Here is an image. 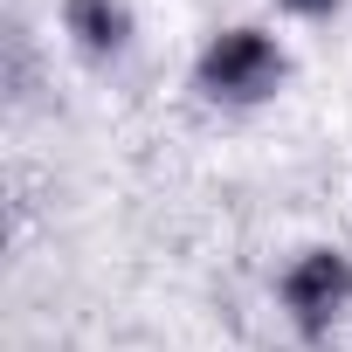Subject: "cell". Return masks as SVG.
<instances>
[{
  "mask_svg": "<svg viewBox=\"0 0 352 352\" xmlns=\"http://www.w3.org/2000/svg\"><path fill=\"white\" fill-rule=\"evenodd\" d=\"M63 14H69V35H76L90 56H118L124 35H131V21H124L118 0H63Z\"/></svg>",
  "mask_w": 352,
  "mask_h": 352,
  "instance_id": "3",
  "label": "cell"
},
{
  "mask_svg": "<svg viewBox=\"0 0 352 352\" xmlns=\"http://www.w3.org/2000/svg\"><path fill=\"white\" fill-rule=\"evenodd\" d=\"M283 8H297V14H324L331 0H283Z\"/></svg>",
  "mask_w": 352,
  "mask_h": 352,
  "instance_id": "4",
  "label": "cell"
},
{
  "mask_svg": "<svg viewBox=\"0 0 352 352\" xmlns=\"http://www.w3.org/2000/svg\"><path fill=\"white\" fill-rule=\"evenodd\" d=\"M283 297H290V311H297L304 331H324V324L345 311V297H352V263L331 256V249H311V256L283 276Z\"/></svg>",
  "mask_w": 352,
  "mask_h": 352,
  "instance_id": "2",
  "label": "cell"
},
{
  "mask_svg": "<svg viewBox=\"0 0 352 352\" xmlns=\"http://www.w3.org/2000/svg\"><path fill=\"white\" fill-rule=\"evenodd\" d=\"M283 83V56L270 35L256 28H228L208 56H201V90L208 97H228V104H256Z\"/></svg>",
  "mask_w": 352,
  "mask_h": 352,
  "instance_id": "1",
  "label": "cell"
}]
</instances>
